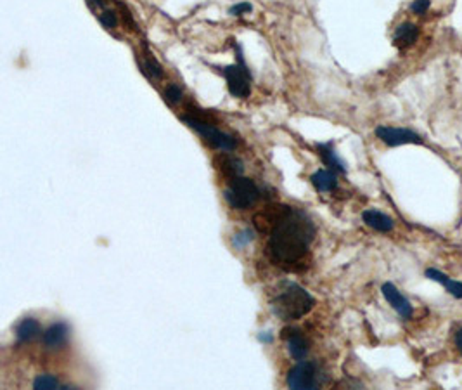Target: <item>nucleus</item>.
<instances>
[{
	"label": "nucleus",
	"instance_id": "obj_23",
	"mask_svg": "<svg viewBox=\"0 0 462 390\" xmlns=\"http://www.w3.org/2000/svg\"><path fill=\"white\" fill-rule=\"evenodd\" d=\"M251 11H253V8H251L249 2H239V4L232 5V8L229 9V14L242 16V14H248V12H251Z\"/></svg>",
	"mask_w": 462,
	"mask_h": 390
},
{
	"label": "nucleus",
	"instance_id": "obj_17",
	"mask_svg": "<svg viewBox=\"0 0 462 390\" xmlns=\"http://www.w3.org/2000/svg\"><path fill=\"white\" fill-rule=\"evenodd\" d=\"M215 165H217L218 170L225 175V177H234V175H241L244 167H242L241 160L234 157H229V154H220V157L215 158Z\"/></svg>",
	"mask_w": 462,
	"mask_h": 390
},
{
	"label": "nucleus",
	"instance_id": "obj_6",
	"mask_svg": "<svg viewBox=\"0 0 462 390\" xmlns=\"http://www.w3.org/2000/svg\"><path fill=\"white\" fill-rule=\"evenodd\" d=\"M288 387L294 390H314L321 385V371L317 363L300 361L288 375Z\"/></svg>",
	"mask_w": 462,
	"mask_h": 390
},
{
	"label": "nucleus",
	"instance_id": "obj_25",
	"mask_svg": "<svg viewBox=\"0 0 462 390\" xmlns=\"http://www.w3.org/2000/svg\"><path fill=\"white\" fill-rule=\"evenodd\" d=\"M89 5H91L92 9L95 8H104V0H87Z\"/></svg>",
	"mask_w": 462,
	"mask_h": 390
},
{
	"label": "nucleus",
	"instance_id": "obj_20",
	"mask_svg": "<svg viewBox=\"0 0 462 390\" xmlns=\"http://www.w3.org/2000/svg\"><path fill=\"white\" fill-rule=\"evenodd\" d=\"M253 238H255L253 231L249 229V227H246V229L239 231V233L235 234L234 238H232V244H234L235 248H242V246H246L248 243H251V241H253Z\"/></svg>",
	"mask_w": 462,
	"mask_h": 390
},
{
	"label": "nucleus",
	"instance_id": "obj_9",
	"mask_svg": "<svg viewBox=\"0 0 462 390\" xmlns=\"http://www.w3.org/2000/svg\"><path fill=\"white\" fill-rule=\"evenodd\" d=\"M282 339L288 342V350L292 359L303 361L305 356L308 354V342L303 336L300 328H286L282 332Z\"/></svg>",
	"mask_w": 462,
	"mask_h": 390
},
{
	"label": "nucleus",
	"instance_id": "obj_18",
	"mask_svg": "<svg viewBox=\"0 0 462 390\" xmlns=\"http://www.w3.org/2000/svg\"><path fill=\"white\" fill-rule=\"evenodd\" d=\"M141 68H142V73L148 75L149 78H156V80L163 78V68H161V65H159V62L156 61L154 56H152V54H148L146 61L141 62Z\"/></svg>",
	"mask_w": 462,
	"mask_h": 390
},
{
	"label": "nucleus",
	"instance_id": "obj_24",
	"mask_svg": "<svg viewBox=\"0 0 462 390\" xmlns=\"http://www.w3.org/2000/svg\"><path fill=\"white\" fill-rule=\"evenodd\" d=\"M430 5H431L430 0H414L411 4V11L414 12V14H426Z\"/></svg>",
	"mask_w": 462,
	"mask_h": 390
},
{
	"label": "nucleus",
	"instance_id": "obj_19",
	"mask_svg": "<svg viewBox=\"0 0 462 390\" xmlns=\"http://www.w3.org/2000/svg\"><path fill=\"white\" fill-rule=\"evenodd\" d=\"M33 387L38 390H51V389H58L61 387L59 380L52 375H38L33 382Z\"/></svg>",
	"mask_w": 462,
	"mask_h": 390
},
{
	"label": "nucleus",
	"instance_id": "obj_27",
	"mask_svg": "<svg viewBox=\"0 0 462 390\" xmlns=\"http://www.w3.org/2000/svg\"><path fill=\"white\" fill-rule=\"evenodd\" d=\"M459 350H461V354H462V347H461V349H459Z\"/></svg>",
	"mask_w": 462,
	"mask_h": 390
},
{
	"label": "nucleus",
	"instance_id": "obj_4",
	"mask_svg": "<svg viewBox=\"0 0 462 390\" xmlns=\"http://www.w3.org/2000/svg\"><path fill=\"white\" fill-rule=\"evenodd\" d=\"M181 120L184 122L187 127H191L192 130L198 132L199 135H203V137L208 141L209 144L213 148H217V150L220 151H232L235 150V146H238V141H235L234 135L227 134V132H222L220 128L215 127L213 124H209V122H206L205 118L198 117V115H182Z\"/></svg>",
	"mask_w": 462,
	"mask_h": 390
},
{
	"label": "nucleus",
	"instance_id": "obj_7",
	"mask_svg": "<svg viewBox=\"0 0 462 390\" xmlns=\"http://www.w3.org/2000/svg\"><path fill=\"white\" fill-rule=\"evenodd\" d=\"M376 135L381 139L386 146L397 148L404 146V144H423L424 139L417 134V132L411 130V128L402 127H388V125H380L376 128Z\"/></svg>",
	"mask_w": 462,
	"mask_h": 390
},
{
	"label": "nucleus",
	"instance_id": "obj_13",
	"mask_svg": "<svg viewBox=\"0 0 462 390\" xmlns=\"http://www.w3.org/2000/svg\"><path fill=\"white\" fill-rule=\"evenodd\" d=\"M317 151L319 154H321L322 161H324L331 170L340 172V174H347V165H345L343 160L338 157V153H336L334 150V144L332 143L317 144Z\"/></svg>",
	"mask_w": 462,
	"mask_h": 390
},
{
	"label": "nucleus",
	"instance_id": "obj_2",
	"mask_svg": "<svg viewBox=\"0 0 462 390\" xmlns=\"http://www.w3.org/2000/svg\"><path fill=\"white\" fill-rule=\"evenodd\" d=\"M315 306V300L305 288L298 286L297 283H286L279 293L275 295L272 307L274 312L281 317L282 321H294L300 319L305 314L312 310Z\"/></svg>",
	"mask_w": 462,
	"mask_h": 390
},
{
	"label": "nucleus",
	"instance_id": "obj_3",
	"mask_svg": "<svg viewBox=\"0 0 462 390\" xmlns=\"http://www.w3.org/2000/svg\"><path fill=\"white\" fill-rule=\"evenodd\" d=\"M235 52H238V61L235 65L231 66H217V71L222 77L227 80V89L231 92V95L234 98H248L251 94V73H249L248 66H246L244 56L239 45H234Z\"/></svg>",
	"mask_w": 462,
	"mask_h": 390
},
{
	"label": "nucleus",
	"instance_id": "obj_16",
	"mask_svg": "<svg viewBox=\"0 0 462 390\" xmlns=\"http://www.w3.org/2000/svg\"><path fill=\"white\" fill-rule=\"evenodd\" d=\"M310 181L319 193H329L338 186V177H336L334 170H317L315 174H312Z\"/></svg>",
	"mask_w": 462,
	"mask_h": 390
},
{
	"label": "nucleus",
	"instance_id": "obj_22",
	"mask_svg": "<svg viewBox=\"0 0 462 390\" xmlns=\"http://www.w3.org/2000/svg\"><path fill=\"white\" fill-rule=\"evenodd\" d=\"M99 21H101L102 26H106V28H115V26L118 25V16H116L115 11L106 9V11H102L101 14H99Z\"/></svg>",
	"mask_w": 462,
	"mask_h": 390
},
{
	"label": "nucleus",
	"instance_id": "obj_1",
	"mask_svg": "<svg viewBox=\"0 0 462 390\" xmlns=\"http://www.w3.org/2000/svg\"><path fill=\"white\" fill-rule=\"evenodd\" d=\"M260 220H255L260 231L270 224L267 252L272 262L288 271L298 269V264L305 260L310 243L315 236V226L305 211L292 207H272L260 214Z\"/></svg>",
	"mask_w": 462,
	"mask_h": 390
},
{
	"label": "nucleus",
	"instance_id": "obj_8",
	"mask_svg": "<svg viewBox=\"0 0 462 390\" xmlns=\"http://www.w3.org/2000/svg\"><path fill=\"white\" fill-rule=\"evenodd\" d=\"M381 292H383L386 302L390 303V306L393 307V309L397 310V312L400 314L404 319H411V317L414 316V307H412L411 302H408V300L402 295L400 290H398L393 283H384Z\"/></svg>",
	"mask_w": 462,
	"mask_h": 390
},
{
	"label": "nucleus",
	"instance_id": "obj_10",
	"mask_svg": "<svg viewBox=\"0 0 462 390\" xmlns=\"http://www.w3.org/2000/svg\"><path fill=\"white\" fill-rule=\"evenodd\" d=\"M68 335L69 330L65 323H56V325L49 326L47 330L42 335V343H44L45 349L49 350H56L61 349L62 345H66L68 342Z\"/></svg>",
	"mask_w": 462,
	"mask_h": 390
},
{
	"label": "nucleus",
	"instance_id": "obj_12",
	"mask_svg": "<svg viewBox=\"0 0 462 390\" xmlns=\"http://www.w3.org/2000/svg\"><path fill=\"white\" fill-rule=\"evenodd\" d=\"M419 37V28L414 23H402L397 26L393 35V45L398 49H407L414 45Z\"/></svg>",
	"mask_w": 462,
	"mask_h": 390
},
{
	"label": "nucleus",
	"instance_id": "obj_14",
	"mask_svg": "<svg viewBox=\"0 0 462 390\" xmlns=\"http://www.w3.org/2000/svg\"><path fill=\"white\" fill-rule=\"evenodd\" d=\"M424 274H426V277H430V279L437 281V283H440L441 286H445V290H447L452 297H455V299H462L461 281H454L450 276H447V274H443L438 269H426V273Z\"/></svg>",
	"mask_w": 462,
	"mask_h": 390
},
{
	"label": "nucleus",
	"instance_id": "obj_15",
	"mask_svg": "<svg viewBox=\"0 0 462 390\" xmlns=\"http://www.w3.org/2000/svg\"><path fill=\"white\" fill-rule=\"evenodd\" d=\"M42 335V328H40L38 321L33 317H25L18 326H16V339L19 343H26L35 340L36 336Z\"/></svg>",
	"mask_w": 462,
	"mask_h": 390
},
{
	"label": "nucleus",
	"instance_id": "obj_21",
	"mask_svg": "<svg viewBox=\"0 0 462 390\" xmlns=\"http://www.w3.org/2000/svg\"><path fill=\"white\" fill-rule=\"evenodd\" d=\"M182 95H184L182 94V89L175 84H170L165 91V99L170 102V104H178V102L182 101Z\"/></svg>",
	"mask_w": 462,
	"mask_h": 390
},
{
	"label": "nucleus",
	"instance_id": "obj_11",
	"mask_svg": "<svg viewBox=\"0 0 462 390\" xmlns=\"http://www.w3.org/2000/svg\"><path fill=\"white\" fill-rule=\"evenodd\" d=\"M362 220H364L371 229L380 231V233H390V231L395 227V220L391 219L390 216H386V214H383V211L380 210H374V208L365 210L364 214H362Z\"/></svg>",
	"mask_w": 462,
	"mask_h": 390
},
{
	"label": "nucleus",
	"instance_id": "obj_5",
	"mask_svg": "<svg viewBox=\"0 0 462 390\" xmlns=\"http://www.w3.org/2000/svg\"><path fill=\"white\" fill-rule=\"evenodd\" d=\"M229 187L224 191V198L232 208L244 210L249 205H253L262 196V191L251 179H246L242 175H234L227 179Z\"/></svg>",
	"mask_w": 462,
	"mask_h": 390
},
{
	"label": "nucleus",
	"instance_id": "obj_26",
	"mask_svg": "<svg viewBox=\"0 0 462 390\" xmlns=\"http://www.w3.org/2000/svg\"><path fill=\"white\" fill-rule=\"evenodd\" d=\"M258 340H260V342H272V335H268V333H262V335H258Z\"/></svg>",
	"mask_w": 462,
	"mask_h": 390
}]
</instances>
